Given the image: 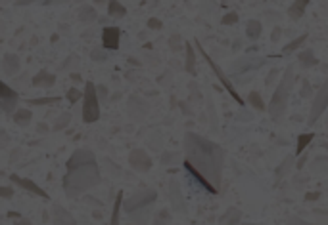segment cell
<instances>
[{
	"instance_id": "1",
	"label": "cell",
	"mask_w": 328,
	"mask_h": 225,
	"mask_svg": "<svg viewBox=\"0 0 328 225\" xmlns=\"http://www.w3.org/2000/svg\"><path fill=\"white\" fill-rule=\"evenodd\" d=\"M183 145L184 155H186L184 160H188V163L192 164L194 168L219 191L221 189V181H223V163H224L223 147L217 145L215 141H211L194 132L184 134Z\"/></svg>"
},
{
	"instance_id": "2",
	"label": "cell",
	"mask_w": 328,
	"mask_h": 225,
	"mask_svg": "<svg viewBox=\"0 0 328 225\" xmlns=\"http://www.w3.org/2000/svg\"><path fill=\"white\" fill-rule=\"evenodd\" d=\"M102 176L96 156L88 149H77L65 164L64 191L69 199H77L87 191L100 185Z\"/></svg>"
},
{
	"instance_id": "3",
	"label": "cell",
	"mask_w": 328,
	"mask_h": 225,
	"mask_svg": "<svg viewBox=\"0 0 328 225\" xmlns=\"http://www.w3.org/2000/svg\"><path fill=\"white\" fill-rule=\"evenodd\" d=\"M156 199H158L156 189H142L133 197H129L127 201H123V210L127 212V216L133 219L135 225H148Z\"/></svg>"
},
{
	"instance_id": "4",
	"label": "cell",
	"mask_w": 328,
	"mask_h": 225,
	"mask_svg": "<svg viewBox=\"0 0 328 225\" xmlns=\"http://www.w3.org/2000/svg\"><path fill=\"white\" fill-rule=\"evenodd\" d=\"M294 82H296V77H294V65H290V67H286V71H284V75L280 78V82H279V86H276L274 93H272L269 105H267V113H269V117H271L272 120H280L282 115L286 113Z\"/></svg>"
},
{
	"instance_id": "5",
	"label": "cell",
	"mask_w": 328,
	"mask_h": 225,
	"mask_svg": "<svg viewBox=\"0 0 328 225\" xmlns=\"http://www.w3.org/2000/svg\"><path fill=\"white\" fill-rule=\"evenodd\" d=\"M100 98H98L96 84L88 80L85 84V92H83V120L87 124H92L100 118Z\"/></svg>"
},
{
	"instance_id": "6",
	"label": "cell",
	"mask_w": 328,
	"mask_h": 225,
	"mask_svg": "<svg viewBox=\"0 0 328 225\" xmlns=\"http://www.w3.org/2000/svg\"><path fill=\"white\" fill-rule=\"evenodd\" d=\"M196 46H198V50L201 52V55H204V59H206V63H208L209 67H211V71L215 73V77L219 78V82H221V84H223L224 88H226V92H229V93L232 95V100L236 101L238 105H244V100H242L240 95H238V92H236V88H234V84L231 82V78L226 77L223 71H221V67H219V65H217V63L213 61L211 57H209V54L206 52V50H204V48H201V44L198 42V40H196Z\"/></svg>"
},
{
	"instance_id": "7",
	"label": "cell",
	"mask_w": 328,
	"mask_h": 225,
	"mask_svg": "<svg viewBox=\"0 0 328 225\" xmlns=\"http://www.w3.org/2000/svg\"><path fill=\"white\" fill-rule=\"evenodd\" d=\"M328 109V78L324 80V84L319 88V92L315 93L313 98V105H311V113H309V118H307V126L313 128V124L322 117V113Z\"/></svg>"
},
{
	"instance_id": "8",
	"label": "cell",
	"mask_w": 328,
	"mask_h": 225,
	"mask_svg": "<svg viewBox=\"0 0 328 225\" xmlns=\"http://www.w3.org/2000/svg\"><path fill=\"white\" fill-rule=\"evenodd\" d=\"M267 63H269V57H244V59H238L232 65L231 73L234 77H244V75H248L251 71L261 69Z\"/></svg>"
},
{
	"instance_id": "9",
	"label": "cell",
	"mask_w": 328,
	"mask_h": 225,
	"mask_svg": "<svg viewBox=\"0 0 328 225\" xmlns=\"http://www.w3.org/2000/svg\"><path fill=\"white\" fill-rule=\"evenodd\" d=\"M17 103H19V95H17L16 90L0 80V109L4 113H8V115H14L17 109Z\"/></svg>"
},
{
	"instance_id": "10",
	"label": "cell",
	"mask_w": 328,
	"mask_h": 225,
	"mask_svg": "<svg viewBox=\"0 0 328 225\" xmlns=\"http://www.w3.org/2000/svg\"><path fill=\"white\" fill-rule=\"evenodd\" d=\"M129 164L135 168L136 172H148L152 168V158L150 155L142 151V149H135V151H131V155H129Z\"/></svg>"
},
{
	"instance_id": "11",
	"label": "cell",
	"mask_w": 328,
	"mask_h": 225,
	"mask_svg": "<svg viewBox=\"0 0 328 225\" xmlns=\"http://www.w3.org/2000/svg\"><path fill=\"white\" fill-rule=\"evenodd\" d=\"M121 31L119 27H106L102 31V44L106 50H119Z\"/></svg>"
},
{
	"instance_id": "12",
	"label": "cell",
	"mask_w": 328,
	"mask_h": 225,
	"mask_svg": "<svg viewBox=\"0 0 328 225\" xmlns=\"http://www.w3.org/2000/svg\"><path fill=\"white\" fill-rule=\"evenodd\" d=\"M184 170L188 172V176H190V178H192L194 181H196V183H198V185H200L201 189H204V191H208V193H211V195H217V193H219L215 187L211 185L208 179L204 178L200 172L196 170V168H194V166H192L190 163H188V160H184Z\"/></svg>"
},
{
	"instance_id": "13",
	"label": "cell",
	"mask_w": 328,
	"mask_h": 225,
	"mask_svg": "<svg viewBox=\"0 0 328 225\" xmlns=\"http://www.w3.org/2000/svg\"><path fill=\"white\" fill-rule=\"evenodd\" d=\"M10 179L14 181V183H17L19 187H23L25 191H29V193L37 195V197H40V199H44V201H48V193L44 191V189H40L37 183H33V181H29V179H23L19 178V176H16V174H12L10 176Z\"/></svg>"
},
{
	"instance_id": "14",
	"label": "cell",
	"mask_w": 328,
	"mask_h": 225,
	"mask_svg": "<svg viewBox=\"0 0 328 225\" xmlns=\"http://www.w3.org/2000/svg\"><path fill=\"white\" fill-rule=\"evenodd\" d=\"M52 223L54 225H75V217L60 204L52 206Z\"/></svg>"
},
{
	"instance_id": "15",
	"label": "cell",
	"mask_w": 328,
	"mask_h": 225,
	"mask_svg": "<svg viewBox=\"0 0 328 225\" xmlns=\"http://www.w3.org/2000/svg\"><path fill=\"white\" fill-rule=\"evenodd\" d=\"M169 195H171V202H173L175 210L183 212V210H184V201H183L181 187H179V181H176V179H171V183H169Z\"/></svg>"
},
{
	"instance_id": "16",
	"label": "cell",
	"mask_w": 328,
	"mask_h": 225,
	"mask_svg": "<svg viewBox=\"0 0 328 225\" xmlns=\"http://www.w3.org/2000/svg\"><path fill=\"white\" fill-rule=\"evenodd\" d=\"M54 82H56V77L48 71H39L33 77V86H37V88H52Z\"/></svg>"
},
{
	"instance_id": "17",
	"label": "cell",
	"mask_w": 328,
	"mask_h": 225,
	"mask_svg": "<svg viewBox=\"0 0 328 225\" xmlns=\"http://www.w3.org/2000/svg\"><path fill=\"white\" fill-rule=\"evenodd\" d=\"M19 67H21V63H19V57H17V55H14V54H6V55H4V61H2V69H4V73H6L8 77H14V75H17Z\"/></svg>"
},
{
	"instance_id": "18",
	"label": "cell",
	"mask_w": 328,
	"mask_h": 225,
	"mask_svg": "<svg viewBox=\"0 0 328 225\" xmlns=\"http://www.w3.org/2000/svg\"><path fill=\"white\" fill-rule=\"evenodd\" d=\"M309 2H311V0H294V2H292V6L288 8L290 19L297 21V19L305 14V10H307V6H309Z\"/></svg>"
},
{
	"instance_id": "19",
	"label": "cell",
	"mask_w": 328,
	"mask_h": 225,
	"mask_svg": "<svg viewBox=\"0 0 328 225\" xmlns=\"http://www.w3.org/2000/svg\"><path fill=\"white\" fill-rule=\"evenodd\" d=\"M184 69L186 73H190L192 77H196V52H194V48L190 46V42H186V61H184Z\"/></svg>"
},
{
	"instance_id": "20",
	"label": "cell",
	"mask_w": 328,
	"mask_h": 225,
	"mask_svg": "<svg viewBox=\"0 0 328 225\" xmlns=\"http://www.w3.org/2000/svg\"><path fill=\"white\" fill-rule=\"evenodd\" d=\"M297 61L301 63V67H305V69L319 65V59L315 57L313 50H304V52H299V54H297Z\"/></svg>"
},
{
	"instance_id": "21",
	"label": "cell",
	"mask_w": 328,
	"mask_h": 225,
	"mask_svg": "<svg viewBox=\"0 0 328 225\" xmlns=\"http://www.w3.org/2000/svg\"><path fill=\"white\" fill-rule=\"evenodd\" d=\"M261 31H263L261 23H259L257 19H249L248 25H246V37H248L249 40H257L261 37Z\"/></svg>"
},
{
	"instance_id": "22",
	"label": "cell",
	"mask_w": 328,
	"mask_h": 225,
	"mask_svg": "<svg viewBox=\"0 0 328 225\" xmlns=\"http://www.w3.org/2000/svg\"><path fill=\"white\" fill-rule=\"evenodd\" d=\"M31 118L33 115L29 109H16V113H14V122L19 126H29Z\"/></svg>"
},
{
	"instance_id": "23",
	"label": "cell",
	"mask_w": 328,
	"mask_h": 225,
	"mask_svg": "<svg viewBox=\"0 0 328 225\" xmlns=\"http://www.w3.org/2000/svg\"><path fill=\"white\" fill-rule=\"evenodd\" d=\"M240 217H242L240 210L229 208V210H226V214L221 217V225H236L238 221H240Z\"/></svg>"
},
{
	"instance_id": "24",
	"label": "cell",
	"mask_w": 328,
	"mask_h": 225,
	"mask_svg": "<svg viewBox=\"0 0 328 225\" xmlns=\"http://www.w3.org/2000/svg\"><path fill=\"white\" fill-rule=\"evenodd\" d=\"M108 14L112 17H115V19H121V17H125L127 10H125V6H121L117 0H110V2H108Z\"/></svg>"
},
{
	"instance_id": "25",
	"label": "cell",
	"mask_w": 328,
	"mask_h": 225,
	"mask_svg": "<svg viewBox=\"0 0 328 225\" xmlns=\"http://www.w3.org/2000/svg\"><path fill=\"white\" fill-rule=\"evenodd\" d=\"M307 37H309V35H307V33H304L301 37H297V39H294L292 42H290V44H286V46L282 48V54H280V55H288V54H292V52H296L297 48L301 46L305 40H307Z\"/></svg>"
},
{
	"instance_id": "26",
	"label": "cell",
	"mask_w": 328,
	"mask_h": 225,
	"mask_svg": "<svg viewBox=\"0 0 328 225\" xmlns=\"http://www.w3.org/2000/svg\"><path fill=\"white\" fill-rule=\"evenodd\" d=\"M248 103H249V105H251L254 109H257V111H261V113H263V111H267V107H265V103H263V98H261V93L256 92V90L248 93Z\"/></svg>"
},
{
	"instance_id": "27",
	"label": "cell",
	"mask_w": 328,
	"mask_h": 225,
	"mask_svg": "<svg viewBox=\"0 0 328 225\" xmlns=\"http://www.w3.org/2000/svg\"><path fill=\"white\" fill-rule=\"evenodd\" d=\"M121 208H123V195H117L115 204H113V212H112V221L110 225H119V216H121Z\"/></svg>"
},
{
	"instance_id": "28",
	"label": "cell",
	"mask_w": 328,
	"mask_h": 225,
	"mask_svg": "<svg viewBox=\"0 0 328 225\" xmlns=\"http://www.w3.org/2000/svg\"><path fill=\"white\" fill-rule=\"evenodd\" d=\"M313 138H315V134H301L299 138H297V147H296V155H301L305 149H307V145L313 141Z\"/></svg>"
},
{
	"instance_id": "29",
	"label": "cell",
	"mask_w": 328,
	"mask_h": 225,
	"mask_svg": "<svg viewBox=\"0 0 328 225\" xmlns=\"http://www.w3.org/2000/svg\"><path fill=\"white\" fill-rule=\"evenodd\" d=\"M81 21L85 25L94 23V21H96V10L90 8V6H85V8L81 10Z\"/></svg>"
},
{
	"instance_id": "30",
	"label": "cell",
	"mask_w": 328,
	"mask_h": 225,
	"mask_svg": "<svg viewBox=\"0 0 328 225\" xmlns=\"http://www.w3.org/2000/svg\"><path fill=\"white\" fill-rule=\"evenodd\" d=\"M292 164H294V156H286L284 164H282L279 170H276V176H279V178H284V176L290 172V168H292Z\"/></svg>"
},
{
	"instance_id": "31",
	"label": "cell",
	"mask_w": 328,
	"mask_h": 225,
	"mask_svg": "<svg viewBox=\"0 0 328 225\" xmlns=\"http://www.w3.org/2000/svg\"><path fill=\"white\" fill-rule=\"evenodd\" d=\"M171 221V214H169V210H160V214L156 216L154 219V225H167Z\"/></svg>"
},
{
	"instance_id": "32",
	"label": "cell",
	"mask_w": 328,
	"mask_h": 225,
	"mask_svg": "<svg viewBox=\"0 0 328 225\" xmlns=\"http://www.w3.org/2000/svg\"><path fill=\"white\" fill-rule=\"evenodd\" d=\"M60 0H16V6H27V4H44V6H50V4H56Z\"/></svg>"
},
{
	"instance_id": "33",
	"label": "cell",
	"mask_w": 328,
	"mask_h": 225,
	"mask_svg": "<svg viewBox=\"0 0 328 225\" xmlns=\"http://www.w3.org/2000/svg\"><path fill=\"white\" fill-rule=\"evenodd\" d=\"M238 21V14L236 12H229V14H224L223 19H221V23L223 25H232Z\"/></svg>"
},
{
	"instance_id": "34",
	"label": "cell",
	"mask_w": 328,
	"mask_h": 225,
	"mask_svg": "<svg viewBox=\"0 0 328 225\" xmlns=\"http://www.w3.org/2000/svg\"><path fill=\"white\" fill-rule=\"evenodd\" d=\"M81 98H83V92H79L77 88H71V90L67 92V100H69V103H75V101H79Z\"/></svg>"
},
{
	"instance_id": "35",
	"label": "cell",
	"mask_w": 328,
	"mask_h": 225,
	"mask_svg": "<svg viewBox=\"0 0 328 225\" xmlns=\"http://www.w3.org/2000/svg\"><path fill=\"white\" fill-rule=\"evenodd\" d=\"M288 225H315V223H309V221H305V219H301V217L292 216L288 219Z\"/></svg>"
},
{
	"instance_id": "36",
	"label": "cell",
	"mask_w": 328,
	"mask_h": 225,
	"mask_svg": "<svg viewBox=\"0 0 328 225\" xmlns=\"http://www.w3.org/2000/svg\"><path fill=\"white\" fill-rule=\"evenodd\" d=\"M10 143V138H8V134L4 132L2 128H0V149H4L6 145Z\"/></svg>"
},
{
	"instance_id": "37",
	"label": "cell",
	"mask_w": 328,
	"mask_h": 225,
	"mask_svg": "<svg viewBox=\"0 0 328 225\" xmlns=\"http://www.w3.org/2000/svg\"><path fill=\"white\" fill-rule=\"evenodd\" d=\"M67 122H69V115H64V117H62V118H60V120L56 122V130H62V128H64V126L67 124Z\"/></svg>"
},
{
	"instance_id": "38",
	"label": "cell",
	"mask_w": 328,
	"mask_h": 225,
	"mask_svg": "<svg viewBox=\"0 0 328 225\" xmlns=\"http://www.w3.org/2000/svg\"><path fill=\"white\" fill-rule=\"evenodd\" d=\"M148 27H150V29H161V21L156 19V17H152V19L148 21Z\"/></svg>"
},
{
	"instance_id": "39",
	"label": "cell",
	"mask_w": 328,
	"mask_h": 225,
	"mask_svg": "<svg viewBox=\"0 0 328 225\" xmlns=\"http://www.w3.org/2000/svg\"><path fill=\"white\" fill-rule=\"evenodd\" d=\"M60 98H48V100H33L31 103H35V105H42V103H54V101H58Z\"/></svg>"
},
{
	"instance_id": "40",
	"label": "cell",
	"mask_w": 328,
	"mask_h": 225,
	"mask_svg": "<svg viewBox=\"0 0 328 225\" xmlns=\"http://www.w3.org/2000/svg\"><path fill=\"white\" fill-rule=\"evenodd\" d=\"M0 195L10 199V197H12V189H10V187H2V189H0Z\"/></svg>"
},
{
	"instance_id": "41",
	"label": "cell",
	"mask_w": 328,
	"mask_h": 225,
	"mask_svg": "<svg viewBox=\"0 0 328 225\" xmlns=\"http://www.w3.org/2000/svg\"><path fill=\"white\" fill-rule=\"evenodd\" d=\"M280 39V29L279 27H276V29H274V31H272V42H276V40Z\"/></svg>"
},
{
	"instance_id": "42",
	"label": "cell",
	"mask_w": 328,
	"mask_h": 225,
	"mask_svg": "<svg viewBox=\"0 0 328 225\" xmlns=\"http://www.w3.org/2000/svg\"><path fill=\"white\" fill-rule=\"evenodd\" d=\"M315 199H319V193H309L305 197V201H315Z\"/></svg>"
},
{
	"instance_id": "43",
	"label": "cell",
	"mask_w": 328,
	"mask_h": 225,
	"mask_svg": "<svg viewBox=\"0 0 328 225\" xmlns=\"http://www.w3.org/2000/svg\"><path fill=\"white\" fill-rule=\"evenodd\" d=\"M307 93H309V82L304 80V95H307Z\"/></svg>"
},
{
	"instance_id": "44",
	"label": "cell",
	"mask_w": 328,
	"mask_h": 225,
	"mask_svg": "<svg viewBox=\"0 0 328 225\" xmlns=\"http://www.w3.org/2000/svg\"><path fill=\"white\" fill-rule=\"evenodd\" d=\"M16 225H33V223L29 221V219H19V221H17Z\"/></svg>"
},
{
	"instance_id": "45",
	"label": "cell",
	"mask_w": 328,
	"mask_h": 225,
	"mask_svg": "<svg viewBox=\"0 0 328 225\" xmlns=\"http://www.w3.org/2000/svg\"><path fill=\"white\" fill-rule=\"evenodd\" d=\"M244 225H259V223H244Z\"/></svg>"
},
{
	"instance_id": "46",
	"label": "cell",
	"mask_w": 328,
	"mask_h": 225,
	"mask_svg": "<svg viewBox=\"0 0 328 225\" xmlns=\"http://www.w3.org/2000/svg\"><path fill=\"white\" fill-rule=\"evenodd\" d=\"M221 2H223V4H226V0H221Z\"/></svg>"
}]
</instances>
